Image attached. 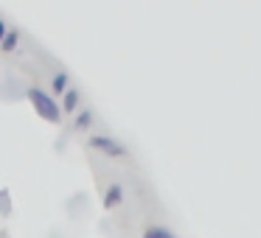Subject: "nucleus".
Instances as JSON below:
<instances>
[{"mask_svg": "<svg viewBox=\"0 0 261 238\" xmlns=\"http://www.w3.org/2000/svg\"><path fill=\"white\" fill-rule=\"evenodd\" d=\"M143 238H174V235H171L166 227H149V230L143 232Z\"/></svg>", "mask_w": 261, "mask_h": 238, "instance_id": "3", "label": "nucleus"}, {"mask_svg": "<svg viewBox=\"0 0 261 238\" xmlns=\"http://www.w3.org/2000/svg\"><path fill=\"white\" fill-rule=\"evenodd\" d=\"M76 101H79V93H76V90H65V109H68V112L76 107Z\"/></svg>", "mask_w": 261, "mask_h": 238, "instance_id": "5", "label": "nucleus"}, {"mask_svg": "<svg viewBox=\"0 0 261 238\" xmlns=\"http://www.w3.org/2000/svg\"><path fill=\"white\" fill-rule=\"evenodd\" d=\"M118 202H121V188H118V185H113V188L107 191V207H115Z\"/></svg>", "mask_w": 261, "mask_h": 238, "instance_id": "4", "label": "nucleus"}, {"mask_svg": "<svg viewBox=\"0 0 261 238\" xmlns=\"http://www.w3.org/2000/svg\"><path fill=\"white\" fill-rule=\"evenodd\" d=\"M65 87H68V76L57 73V76H54V93H65Z\"/></svg>", "mask_w": 261, "mask_h": 238, "instance_id": "6", "label": "nucleus"}, {"mask_svg": "<svg viewBox=\"0 0 261 238\" xmlns=\"http://www.w3.org/2000/svg\"><path fill=\"white\" fill-rule=\"evenodd\" d=\"M90 146L104 148V152H107V154H113V157H124V154H126V148L121 146V143L110 140V137H104V135H93V137H90Z\"/></svg>", "mask_w": 261, "mask_h": 238, "instance_id": "2", "label": "nucleus"}, {"mask_svg": "<svg viewBox=\"0 0 261 238\" xmlns=\"http://www.w3.org/2000/svg\"><path fill=\"white\" fill-rule=\"evenodd\" d=\"M29 98H31V104H34V109L42 115L45 121H59V107H57V101H54L51 96H48L45 90H40V87H31L29 90Z\"/></svg>", "mask_w": 261, "mask_h": 238, "instance_id": "1", "label": "nucleus"}, {"mask_svg": "<svg viewBox=\"0 0 261 238\" xmlns=\"http://www.w3.org/2000/svg\"><path fill=\"white\" fill-rule=\"evenodd\" d=\"M3 31H6V25H3V20H0V37H3Z\"/></svg>", "mask_w": 261, "mask_h": 238, "instance_id": "8", "label": "nucleus"}, {"mask_svg": "<svg viewBox=\"0 0 261 238\" xmlns=\"http://www.w3.org/2000/svg\"><path fill=\"white\" fill-rule=\"evenodd\" d=\"M14 42H17V34L12 31V34H9L6 40H3V48H6V51H12V48H14Z\"/></svg>", "mask_w": 261, "mask_h": 238, "instance_id": "7", "label": "nucleus"}]
</instances>
